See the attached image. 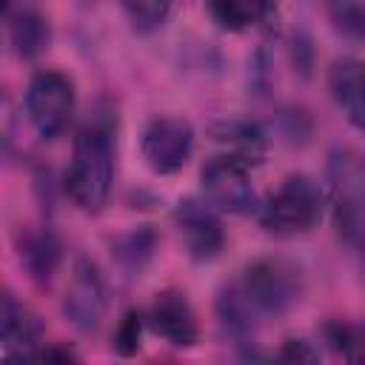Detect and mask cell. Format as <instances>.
<instances>
[{"label":"cell","mask_w":365,"mask_h":365,"mask_svg":"<svg viewBox=\"0 0 365 365\" xmlns=\"http://www.w3.org/2000/svg\"><path fill=\"white\" fill-rule=\"evenodd\" d=\"M302 297V271L282 257H265L245 268L242 279L222 294L220 314L231 328H251L259 317H282Z\"/></svg>","instance_id":"obj_1"},{"label":"cell","mask_w":365,"mask_h":365,"mask_svg":"<svg viewBox=\"0 0 365 365\" xmlns=\"http://www.w3.org/2000/svg\"><path fill=\"white\" fill-rule=\"evenodd\" d=\"M114 177V123L108 114H94L74 137L66 191L83 211H100L108 200Z\"/></svg>","instance_id":"obj_2"},{"label":"cell","mask_w":365,"mask_h":365,"mask_svg":"<svg viewBox=\"0 0 365 365\" xmlns=\"http://www.w3.org/2000/svg\"><path fill=\"white\" fill-rule=\"evenodd\" d=\"M322 208H325L322 185L308 174H291L265 200L259 211V222L274 237H297V234H308L322 220Z\"/></svg>","instance_id":"obj_3"},{"label":"cell","mask_w":365,"mask_h":365,"mask_svg":"<svg viewBox=\"0 0 365 365\" xmlns=\"http://www.w3.org/2000/svg\"><path fill=\"white\" fill-rule=\"evenodd\" d=\"M328 188L336 231L345 240L365 234V157L354 148H336L328 160Z\"/></svg>","instance_id":"obj_4"},{"label":"cell","mask_w":365,"mask_h":365,"mask_svg":"<svg viewBox=\"0 0 365 365\" xmlns=\"http://www.w3.org/2000/svg\"><path fill=\"white\" fill-rule=\"evenodd\" d=\"M26 114L43 140L60 137L74 114V83L63 71H37L26 88Z\"/></svg>","instance_id":"obj_5"},{"label":"cell","mask_w":365,"mask_h":365,"mask_svg":"<svg viewBox=\"0 0 365 365\" xmlns=\"http://www.w3.org/2000/svg\"><path fill=\"white\" fill-rule=\"evenodd\" d=\"M194 151V128L182 117H154L140 137V154L154 174L180 171Z\"/></svg>","instance_id":"obj_6"},{"label":"cell","mask_w":365,"mask_h":365,"mask_svg":"<svg viewBox=\"0 0 365 365\" xmlns=\"http://www.w3.org/2000/svg\"><path fill=\"white\" fill-rule=\"evenodd\" d=\"M200 185L205 202L217 211L242 214L254 205V185L248 180V165L231 154L211 157L200 171Z\"/></svg>","instance_id":"obj_7"},{"label":"cell","mask_w":365,"mask_h":365,"mask_svg":"<svg viewBox=\"0 0 365 365\" xmlns=\"http://www.w3.org/2000/svg\"><path fill=\"white\" fill-rule=\"evenodd\" d=\"M106 308H108V291L100 268L91 259H77L63 297V311L68 322L86 334L97 331L106 319Z\"/></svg>","instance_id":"obj_8"},{"label":"cell","mask_w":365,"mask_h":365,"mask_svg":"<svg viewBox=\"0 0 365 365\" xmlns=\"http://www.w3.org/2000/svg\"><path fill=\"white\" fill-rule=\"evenodd\" d=\"M174 225L185 245V254L197 262H211L225 248V231L208 202L182 200L174 211Z\"/></svg>","instance_id":"obj_9"},{"label":"cell","mask_w":365,"mask_h":365,"mask_svg":"<svg viewBox=\"0 0 365 365\" xmlns=\"http://www.w3.org/2000/svg\"><path fill=\"white\" fill-rule=\"evenodd\" d=\"M148 328L174 348H194L200 342L197 314L180 291H163L154 297L148 308Z\"/></svg>","instance_id":"obj_10"},{"label":"cell","mask_w":365,"mask_h":365,"mask_svg":"<svg viewBox=\"0 0 365 365\" xmlns=\"http://www.w3.org/2000/svg\"><path fill=\"white\" fill-rule=\"evenodd\" d=\"M328 83H331V94H334L336 106L342 108V114L348 117V123H354L356 128L365 131V60L345 57V60L334 63Z\"/></svg>","instance_id":"obj_11"},{"label":"cell","mask_w":365,"mask_h":365,"mask_svg":"<svg viewBox=\"0 0 365 365\" xmlns=\"http://www.w3.org/2000/svg\"><path fill=\"white\" fill-rule=\"evenodd\" d=\"M0 339H3V354H29L37 356V342H40V322L37 317L17 302L11 294L3 299L0 311Z\"/></svg>","instance_id":"obj_12"},{"label":"cell","mask_w":365,"mask_h":365,"mask_svg":"<svg viewBox=\"0 0 365 365\" xmlns=\"http://www.w3.org/2000/svg\"><path fill=\"white\" fill-rule=\"evenodd\" d=\"M9 23V40L17 51V57H37L48 46V20L34 6H9L6 9Z\"/></svg>","instance_id":"obj_13"},{"label":"cell","mask_w":365,"mask_h":365,"mask_svg":"<svg viewBox=\"0 0 365 365\" xmlns=\"http://www.w3.org/2000/svg\"><path fill=\"white\" fill-rule=\"evenodd\" d=\"M274 9L259 0H220L208 6V14L228 31H242L248 26L262 23Z\"/></svg>","instance_id":"obj_14"},{"label":"cell","mask_w":365,"mask_h":365,"mask_svg":"<svg viewBox=\"0 0 365 365\" xmlns=\"http://www.w3.org/2000/svg\"><path fill=\"white\" fill-rule=\"evenodd\" d=\"M20 259L26 262V268L31 271L34 279H48V274L54 271V265L60 259V245L48 231L29 234L26 242L20 245Z\"/></svg>","instance_id":"obj_15"},{"label":"cell","mask_w":365,"mask_h":365,"mask_svg":"<svg viewBox=\"0 0 365 365\" xmlns=\"http://www.w3.org/2000/svg\"><path fill=\"white\" fill-rule=\"evenodd\" d=\"M331 342L336 345L345 365H365V322H339L331 328Z\"/></svg>","instance_id":"obj_16"},{"label":"cell","mask_w":365,"mask_h":365,"mask_svg":"<svg viewBox=\"0 0 365 365\" xmlns=\"http://www.w3.org/2000/svg\"><path fill=\"white\" fill-rule=\"evenodd\" d=\"M154 251V234L148 228H140V231H131L125 234L120 242H117V259L123 262V268L128 271H140L148 257Z\"/></svg>","instance_id":"obj_17"},{"label":"cell","mask_w":365,"mask_h":365,"mask_svg":"<svg viewBox=\"0 0 365 365\" xmlns=\"http://www.w3.org/2000/svg\"><path fill=\"white\" fill-rule=\"evenodd\" d=\"M123 11L140 34H148V31H154L165 23V17L171 14V6L168 3H154V0H140V3H123Z\"/></svg>","instance_id":"obj_18"},{"label":"cell","mask_w":365,"mask_h":365,"mask_svg":"<svg viewBox=\"0 0 365 365\" xmlns=\"http://www.w3.org/2000/svg\"><path fill=\"white\" fill-rule=\"evenodd\" d=\"M331 23L336 26L339 34L351 40H365V6L359 3H331L328 6Z\"/></svg>","instance_id":"obj_19"},{"label":"cell","mask_w":365,"mask_h":365,"mask_svg":"<svg viewBox=\"0 0 365 365\" xmlns=\"http://www.w3.org/2000/svg\"><path fill=\"white\" fill-rule=\"evenodd\" d=\"M140 334H143V317L137 311H128L114 331V351L120 356H134L140 348Z\"/></svg>","instance_id":"obj_20"},{"label":"cell","mask_w":365,"mask_h":365,"mask_svg":"<svg viewBox=\"0 0 365 365\" xmlns=\"http://www.w3.org/2000/svg\"><path fill=\"white\" fill-rule=\"evenodd\" d=\"M274 365H319V354L308 339H285L274 356Z\"/></svg>","instance_id":"obj_21"},{"label":"cell","mask_w":365,"mask_h":365,"mask_svg":"<svg viewBox=\"0 0 365 365\" xmlns=\"http://www.w3.org/2000/svg\"><path fill=\"white\" fill-rule=\"evenodd\" d=\"M37 359L40 365H80V356L68 345H46Z\"/></svg>","instance_id":"obj_22"},{"label":"cell","mask_w":365,"mask_h":365,"mask_svg":"<svg viewBox=\"0 0 365 365\" xmlns=\"http://www.w3.org/2000/svg\"><path fill=\"white\" fill-rule=\"evenodd\" d=\"M3 365H34V356H29V354H3Z\"/></svg>","instance_id":"obj_23"},{"label":"cell","mask_w":365,"mask_h":365,"mask_svg":"<svg viewBox=\"0 0 365 365\" xmlns=\"http://www.w3.org/2000/svg\"><path fill=\"white\" fill-rule=\"evenodd\" d=\"M148 365H171V362H148Z\"/></svg>","instance_id":"obj_24"}]
</instances>
